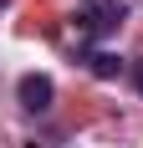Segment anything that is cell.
I'll use <instances>...</instances> for the list:
<instances>
[{
    "instance_id": "cell-4",
    "label": "cell",
    "mask_w": 143,
    "mask_h": 148,
    "mask_svg": "<svg viewBox=\"0 0 143 148\" xmlns=\"http://www.w3.org/2000/svg\"><path fill=\"white\" fill-rule=\"evenodd\" d=\"M128 77H133V87H138V97H143V61H138V66H133Z\"/></svg>"
},
{
    "instance_id": "cell-3",
    "label": "cell",
    "mask_w": 143,
    "mask_h": 148,
    "mask_svg": "<svg viewBox=\"0 0 143 148\" xmlns=\"http://www.w3.org/2000/svg\"><path fill=\"white\" fill-rule=\"evenodd\" d=\"M77 61H82L92 77H102V82H113V77H123V72H128V66H123V56H113V51H82Z\"/></svg>"
},
{
    "instance_id": "cell-1",
    "label": "cell",
    "mask_w": 143,
    "mask_h": 148,
    "mask_svg": "<svg viewBox=\"0 0 143 148\" xmlns=\"http://www.w3.org/2000/svg\"><path fill=\"white\" fill-rule=\"evenodd\" d=\"M128 21V0H82L77 10V36H82V51H92V41H107L113 31H123ZM77 51V56H82Z\"/></svg>"
},
{
    "instance_id": "cell-2",
    "label": "cell",
    "mask_w": 143,
    "mask_h": 148,
    "mask_svg": "<svg viewBox=\"0 0 143 148\" xmlns=\"http://www.w3.org/2000/svg\"><path fill=\"white\" fill-rule=\"evenodd\" d=\"M15 102L41 118V112H51V102H56V82H51L46 72H26L21 82H15Z\"/></svg>"
}]
</instances>
